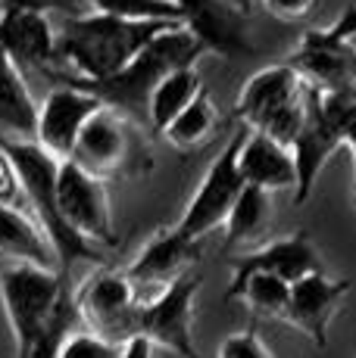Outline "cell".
Returning <instances> with one entry per match:
<instances>
[{"mask_svg": "<svg viewBox=\"0 0 356 358\" xmlns=\"http://www.w3.org/2000/svg\"><path fill=\"white\" fill-rule=\"evenodd\" d=\"M0 306L16 358H53L78 321L69 274L47 268L0 265Z\"/></svg>", "mask_w": 356, "mask_h": 358, "instance_id": "cell-1", "label": "cell"}, {"mask_svg": "<svg viewBox=\"0 0 356 358\" xmlns=\"http://www.w3.org/2000/svg\"><path fill=\"white\" fill-rule=\"evenodd\" d=\"M172 25L182 22H128L100 13L69 16L57 29V72H63V85L107 81Z\"/></svg>", "mask_w": 356, "mask_h": 358, "instance_id": "cell-2", "label": "cell"}, {"mask_svg": "<svg viewBox=\"0 0 356 358\" xmlns=\"http://www.w3.org/2000/svg\"><path fill=\"white\" fill-rule=\"evenodd\" d=\"M200 57H207V53L197 44L194 34L184 25H172L163 34H156L138 57L122 72H116L113 78L97 81V85H78V87L91 91L104 106L119 109L132 122L138 119L147 122V100L156 91V85L166 75L178 72V69H194L200 63Z\"/></svg>", "mask_w": 356, "mask_h": 358, "instance_id": "cell-3", "label": "cell"}, {"mask_svg": "<svg viewBox=\"0 0 356 358\" xmlns=\"http://www.w3.org/2000/svg\"><path fill=\"white\" fill-rule=\"evenodd\" d=\"M10 162L16 165L19 178L25 187V203H29V215L41 224V231L47 234L53 252L60 262V274H69L75 265H104V250H97L94 243H88L85 237H78L69 224H66L63 212L57 203V175L60 165L50 153L38 147L35 141L29 143H0Z\"/></svg>", "mask_w": 356, "mask_h": 358, "instance_id": "cell-4", "label": "cell"}, {"mask_svg": "<svg viewBox=\"0 0 356 358\" xmlns=\"http://www.w3.org/2000/svg\"><path fill=\"white\" fill-rule=\"evenodd\" d=\"M235 115L241 122V128L263 131L272 141L291 150L300 128H303L306 81L287 63L259 69L238 91Z\"/></svg>", "mask_w": 356, "mask_h": 358, "instance_id": "cell-5", "label": "cell"}, {"mask_svg": "<svg viewBox=\"0 0 356 358\" xmlns=\"http://www.w3.org/2000/svg\"><path fill=\"white\" fill-rule=\"evenodd\" d=\"M356 119V91H319L306 85V115L291 153L297 165L294 206H303L313 196L319 171L344 147V134Z\"/></svg>", "mask_w": 356, "mask_h": 358, "instance_id": "cell-6", "label": "cell"}, {"mask_svg": "<svg viewBox=\"0 0 356 358\" xmlns=\"http://www.w3.org/2000/svg\"><path fill=\"white\" fill-rule=\"evenodd\" d=\"M69 162L107 184L116 181V178L147 171L150 165L138 125L113 106H100L88 119V125L81 128L78 141H75Z\"/></svg>", "mask_w": 356, "mask_h": 358, "instance_id": "cell-7", "label": "cell"}, {"mask_svg": "<svg viewBox=\"0 0 356 358\" xmlns=\"http://www.w3.org/2000/svg\"><path fill=\"white\" fill-rule=\"evenodd\" d=\"M356 6H347L331 25L310 29L287 66L319 91H356Z\"/></svg>", "mask_w": 356, "mask_h": 358, "instance_id": "cell-8", "label": "cell"}, {"mask_svg": "<svg viewBox=\"0 0 356 358\" xmlns=\"http://www.w3.org/2000/svg\"><path fill=\"white\" fill-rule=\"evenodd\" d=\"M75 315L85 330L97 334L100 340L125 346L132 336H138V290L125 278V271L116 268H97L72 290Z\"/></svg>", "mask_w": 356, "mask_h": 358, "instance_id": "cell-9", "label": "cell"}, {"mask_svg": "<svg viewBox=\"0 0 356 358\" xmlns=\"http://www.w3.org/2000/svg\"><path fill=\"white\" fill-rule=\"evenodd\" d=\"M244 134H247V128H238L235 137L219 150V156L210 162V169L203 171L194 196L188 199L182 218H178L175 228L188 240H194V243H200L207 234L222 228L228 212H231V206L238 203L241 190L247 187L241 178V169H238V153H241Z\"/></svg>", "mask_w": 356, "mask_h": 358, "instance_id": "cell-10", "label": "cell"}, {"mask_svg": "<svg viewBox=\"0 0 356 358\" xmlns=\"http://www.w3.org/2000/svg\"><path fill=\"white\" fill-rule=\"evenodd\" d=\"M200 290V274H184L153 299L141 302L138 336L153 349H166L178 358H207L194 343V302Z\"/></svg>", "mask_w": 356, "mask_h": 358, "instance_id": "cell-11", "label": "cell"}, {"mask_svg": "<svg viewBox=\"0 0 356 358\" xmlns=\"http://www.w3.org/2000/svg\"><path fill=\"white\" fill-rule=\"evenodd\" d=\"M57 203L66 224L78 237H85L97 250L116 246V224H113V206H109L107 181L88 175L72 162H63L57 175Z\"/></svg>", "mask_w": 356, "mask_h": 358, "instance_id": "cell-12", "label": "cell"}, {"mask_svg": "<svg viewBox=\"0 0 356 358\" xmlns=\"http://www.w3.org/2000/svg\"><path fill=\"white\" fill-rule=\"evenodd\" d=\"M197 259H200V243L188 240L172 224V228L156 231L141 246L138 256L132 259V265L122 268V271L138 290V302H147L166 290L169 284H175L178 278L194 271Z\"/></svg>", "mask_w": 356, "mask_h": 358, "instance_id": "cell-13", "label": "cell"}, {"mask_svg": "<svg viewBox=\"0 0 356 358\" xmlns=\"http://www.w3.org/2000/svg\"><path fill=\"white\" fill-rule=\"evenodd\" d=\"M104 106L91 91L78 85H60L38 103V134L35 143L57 162H69L75 141L97 109Z\"/></svg>", "mask_w": 356, "mask_h": 358, "instance_id": "cell-14", "label": "cell"}, {"mask_svg": "<svg viewBox=\"0 0 356 358\" xmlns=\"http://www.w3.org/2000/svg\"><path fill=\"white\" fill-rule=\"evenodd\" d=\"M347 293H350V280L331 278L328 271H316L310 278L297 280V284H291L285 324H291L303 336H310L319 349H325L331 321L338 315V308L344 306Z\"/></svg>", "mask_w": 356, "mask_h": 358, "instance_id": "cell-15", "label": "cell"}, {"mask_svg": "<svg viewBox=\"0 0 356 358\" xmlns=\"http://www.w3.org/2000/svg\"><path fill=\"white\" fill-rule=\"evenodd\" d=\"M182 13V25L197 38L203 53H216L222 59L253 53L247 13H241L231 0H188Z\"/></svg>", "mask_w": 356, "mask_h": 358, "instance_id": "cell-16", "label": "cell"}, {"mask_svg": "<svg viewBox=\"0 0 356 358\" xmlns=\"http://www.w3.org/2000/svg\"><path fill=\"white\" fill-rule=\"evenodd\" d=\"M0 50L19 69H57V25L53 16L22 6H0Z\"/></svg>", "mask_w": 356, "mask_h": 358, "instance_id": "cell-17", "label": "cell"}, {"mask_svg": "<svg viewBox=\"0 0 356 358\" xmlns=\"http://www.w3.org/2000/svg\"><path fill=\"white\" fill-rule=\"evenodd\" d=\"M253 271L282 278L285 284H297V280L310 278V274L325 271V265H322V256L313 246L310 234L297 231L278 240H266L263 246L241 252L231 262V278H244V274H253Z\"/></svg>", "mask_w": 356, "mask_h": 358, "instance_id": "cell-18", "label": "cell"}, {"mask_svg": "<svg viewBox=\"0 0 356 358\" xmlns=\"http://www.w3.org/2000/svg\"><path fill=\"white\" fill-rule=\"evenodd\" d=\"M238 169H241L244 184L259 187L266 194H287L297 190V165L294 153L272 141L263 131H247L238 153Z\"/></svg>", "mask_w": 356, "mask_h": 358, "instance_id": "cell-19", "label": "cell"}, {"mask_svg": "<svg viewBox=\"0 0 356 358\" xmlns=\"http://www.w3.org/2000/svg\"><path fill=\"white\" fill-rule=\"evenodd\" d=\"M0 265H32L60 271L50 240L29 212L0 206Z\"/></svg>", "mask_w": 356, "mask_h": 358, "instance_id": "cell-20", "label": "cell"}, {"mask_svg": "<svg viewBox=\"0 0 356 358\" xmlns=\"http://www.w3.org/2000/svg\"><path fill=\"white\" fill-rule=\"evenodd\" d=\"M38 134V103L22 69L6 57L0 69V143H29Z\"/></svg>", "mask_w": 356, "mask_h": 358, "instance_id": "cell-21", "label": "cell"}, {"mask_svg": "<svg viewBox=\"0 0 356 358\" xmlns=\"http://www.w3.org/2000/svg\"><path fill=\"white\" fill-rule=\"evenodd\" d=\"M269 224H272V194L247 184L222 224L225 246L228 250H244V252L256 250V246L266 243L263 237L269 231Z\"/></svg>", "mask_w": 356, "mask_h": 358, "instance_id": "cell-22", "label": "cell"}, {"mask_svg": "<svg viewBox=\"0 0 356 358\" xmlns=\"http://www.w3.org/2000/svg\"><path fill=\"white\" fill-rule=\"evenodd\" d=\"M203 91L200 72L194 69H178V72L166 75V78L156 85V91L147 100V125L163 134L169 122H175L184 109L194 103V97Z\"/></svg>", "mask_w": 356, "mask_h": 358, "instance_id": "cell-23", "label": "cell"}, {"mask_svg": "<svg viewBox=\"0 0 356 358\" xmlns=\"http://www.w3.org/2000/svg\"><path fill=\"white\" fill-rule=\"evenodd\" d=\"M225 299H241L247 306V312L256 315V318L285 321L291 284H285L282 278H272V274L253 271V274H244V278H231Z\"/></svg>", "mask_w": 356, "mask_h": 358, "instance_id": "cell-24", "label": "cell"}, {"mask_svg": "<svg viewBox=\"0 0 356 358\" xmlns=\"http://www.w3.org/2000/svg\"><path fill=\"white\" fill-rule=\"evenodd\" d=\"M216 128H219V109L213 97L207 91H200L194 97V103L175 122H169L160 137L172 150H178V153H191V150H200L216 134Z\"/></svg>", "mask_w": 356, "mask_h": 358, "instance_id": "cell-25", "label": "cell"}, {"mask_svg": "<svg viewBox=\"0 0 356 358\" xmlns=\"http://www.w3.org/2000/svg\"><path fill=\"white\" fill-rule=\"evenodd\" d=\"M88 13L128 22H182L184 13L172 0H81Z\"/></svg>", "mask_w": 356, "mask_h": 358, "instance_id": "cell-26", "label": "cell"}, {"mask_svg": "<svg viewBox=\"0 0 356 358\" xmlns=\"http://www.w3.org/2000/svg\"><path fill=\"white\" fill-rule=\"evenodd\" d=\"M119 355L122 346H116V343L100 340L91 330H72L53 358H119Z\"/></svg>", "mask_w": 356, "mask_h": 358, "instance_id": "cell-27", "label": "cell"}, {"mask_svg": "<svg viewBox=\"0 0 356 358\" xmlns=\"http://www.w3.org/2000/svg\"><path fill=\"white\" fill-rule=\"evenodd\" d=\"M216 358H275L269 352L259 334L253 327L238 330V334H228L216 349Z\"/></svg>", "mask_w": 356, "mask_h": 358, "instance_id": "cell-28", "label": "cell"}, {"mask_svg": "<svg viewBox=\"0 0 356 358\" xmlns=\"http://www.w3.org/2000/svg\"><path fill=\"white\" fill-rule=\"evenodd\" d=\"M0 206H10V209H22V212H29L22 178H19L16 165L10 162V156H6L4 150H0Z\"/></svg>", "mask_w": 356, "mask_h": 358, "instance_id": "cell-29", "label": "cell"}, {"mask_svg": "<svg viewBox=\"0 0 356 358\" xmlns=\"http://www.w3.org/2000/svg\"><path fill=\"white\" fill-rule=\"evenodd\" d=\"M4 6H22V10H38V13H47V16L60 13L63 19L88 13L81 0H4Z\"/></svg>", "mask_w": 356, "mask_h": 358, "instance_id": "cell-30", "label": "cell"}, {"mask_svg": "<svg viewBox=\"0 0 356 358\" xmlns=\"http://www.w3.org/2000/svg\"><path fill=\"white\" fill-rule=\"evenodd\" d=\"M259 3L278 22H294V19H303L316 6V0H259Z\"/></svg>", "mask_w": 356, "mask_h": 358, "instance_id": "cell-31", "label": "cell"}, {"mask_svg": "<svg viewBox=\"0 0 356 358\" xmlns=\"http://www.w3.org/2000/svg\"><path fill=\"white\" fill-rule=\"evenodd\" d=\"M153 352H156V349L150 346L144 336H132V340L122 346V355L119 358H153Z\"/></svg>", "mask_w": 356, "mask_h": 358, "instance_id": "cell-32", "label": "cell"}, {"mask_svg": "<svg viewBox=\"0 0 356 358\" xmlns=\"http://www.w3.org/2000/svg\"><path fill=\"white\" fill-rule=\"evenodd\" d=\"M344 147L353 153V162H356V119L350 122V128H347V134H344Z\"/></svg>", "mask_w": 356, "mask_h": 358, "instance_id": "cell-33", "label": "cell"}, {"mask_svg": "<svg viewBox=\"0 0 356 358\" xmlns=\"http://www.w3.org/2000/svg\"><path fill=\"white\" fill-rule=\"evenodd\" d=\"M231 3H235L241 13H247V16H250V6H253V0H231Z\"/></svg>", "mask_w": 356, "mask_h": 358, "instance_id": "cell-34", "label": "cell"}, {"mask_svg": "<svg viewBox=\"0 0 356 358\" xmlns=\"http://www.w3.org/2000/svg\"><path fill=\"white\" fill-rule=\"evenodd\" d=\"M4 63H6V53H4V50H0V69H4Z\"/></svg>", "mask_w": 356, "mask_h": 358, "instance_id": "cell-35", "label": "cell"}, {"mask_svg": "<svg viewBox=\"0 0 356 358\" xmlns=\"http://www.w3.org/2000/svg\"><path fill=\"white\" fill-rule=\"evenodd\" d=\"M172 3H175V6H184V3H188V0H172Z\"/></svg>", "mask_w": 356, "mask_h": 358, "instance_id": "cell-36", "label": "cell"}, {"mask_svg": "<svg viewBox=\"0 0 356 358\" xmlns=\"http://www.w3.org/2000/svg\"><path fill=\"white\" fill-rule=\"evenodd\" d=\"M353 206H356V187H353Z\"/></svg>", "mask_w": 356, "mask_h": 358, "instance_id": "cell-37", "label": "cell"}]
</instances>
